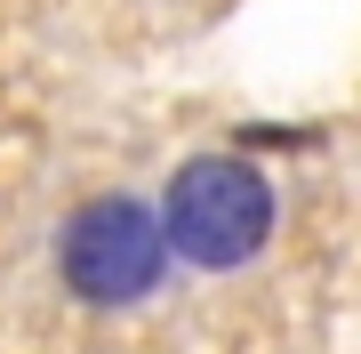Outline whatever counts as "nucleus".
<instances>
[{"mask_svg":"<svg viewBox=\"0 0 361 354\" xmlns=\"http://www.w3.org/2000/svg\"><path fill=\"white\" fill-rule=\"evenodd\" d=\"M56 266H65L73 298L137 306V298H153V282L169 266V225L145 210V201H129V194H97V201H80V210L65 218Z\"/></svg>","mask_w":361,"mask_h":354,"instance_id":"nucleus-2","label":"nucleus"},{"mask_svg":"<svg viewBox=\"0 0 361 354\" xmlns=\"http://www.w3.org/2000/svg\"><path fill=\"white\" fill-rule=\"evenodd\" d=\"M161 225H169V249L209 266V274L249 266L265 249V234H273V185H265V170H249V161H233V153L185 161L177 185H169Z\"/></svg>","mask_w":361,"mask_h":354,"instance_id":"nucleus-1","label":"nucleus"}]
</instances>
